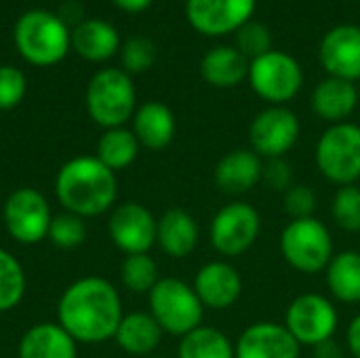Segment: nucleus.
<instances>
[{"label": "nucleus", "mask_w": 360, "mask_h": 358, "mask_svg": "<svg viewBox=\"0 0 360 358\" xmlns=\"http://www.w3.org/2000/svg\"><path fill=\"white\" fill-rule=\"evenodd\" d=\"M122 317V302L116 287L99 276H84L72 283L57 304V323L76 344L114 340Z\"/></svg>", "instance_id": "nucleus-1"}, {"label": "nucleus", "mask_w": 360, "mask_h": 358, "mask_svg": "<svg viewBox=\"0 0 360 358\" xmlns=\"http://www.w3.org/2000/svg\"><path fill=\"white\" fill-rule=\"evenodd\" d=\"M55 194L68 213L97 217L110 211L118 196L116 173L97 156H76L68 160L55 177Z\"/></svg>", "instance_id": "nucleus-2"}, {"label": "nucleus", "mask_w": 360, "mask_h": 358, "mask_svg": "<svg viewBox=\"0 0 360 358\" xmlns=\"http://www.w3.org/2000/svg\"><path fill=\"white\" fill-rule=\"evenodd\" d=\"M19 55L38 68L57 65L72 49V32L68 23L49 11L36 8L23 13L13 30Z\"/></svg>", "instance_id": "nucleus-3"}, {"label": "nucleus", "mask_w": 360, "mask_h": 358, "mask_svg": "<svg viewBox=\"0 0 360 358\" xmlns=\"http://www.w3.org/2000/svg\"><path fill=\"white\" fill-rule=\"evenodd\" d=\"M135 84L131 74L120 68L99 70L86 87V110L93 122L103 129L124 127L135 114Z\"/></svg>", "instance_id": "nucleus-4"}, {"label": "nucleus", "mask_w": 360, "mask_h": 358, "mask_svg": "<svg viewBox=\"0 0 360 358\" xmlns=\"http://www.w3.org/2000/svg\"><path fill=\"white\" fill-rule=\"evenodd\" d=\"M150 314L169 335L184 338L198 329L205 319V306L192 285L181 279H160L148 293Z\"/></svg>", "instance_id": "nucleus-5"}, {"label": "nucleus", "mask_w": 360, "mask_h": 358, "mask_svg": "<svg viewBox=\"0 0 360 358\" xmlns=\"http://www.w3.org/2000/svg\"><path fill=\"white\" fill-rule=\"evenodd\" d=\"M281 253L302 274L325 272L335 255L331 232L316 217L291 219L281 232Z\"/></svg>", "instance_id": "nucleus-6"}, {"label": "nucleus", "mask_w": 360, "mask_h": 358, "mask_svg": "<svg viewBox=\"0 0 360 358\" xmlns=\"http://www.w3.org/2000/svg\"><path fill=\"white\" fill-rule=\"evenodd\" d=\"M314 160L325 179L352 186L360 179V127L354 122L331 124L316 141Z\"/></svg>", "instance_id": "nucleus-7"}, {"label": "nucleus", "mask_w": 360, "mask_h": 358, "mask_svg": "<svg viewBox=\"0 0 360 358\" xmlns=\"http://www.w3.org/2000/svg\"><path fill=\"white\" fill-rule=\"evenodd\" d=\"M247 80L257 97L270 106H285L302 91L304 70L293 55L272 49L270 53L249 61Z\"/></svg>", "instance_id": "nucleus-8"}, {"label": "nucleus", "mask_w": 360, "mask_h": 358, "mask_svg": "<svg viewBox=\"0 0 360 358\" xmlns=\"http://www.w3.org/2000/svg\"><path fill=\"white\" fill-rule=\"evenodd\" d=\"M259 232L262 215L245 200H234L221 207L209 226L211 245L224 257H238L247 253L259 238Z\"/></svg>", "instance_id": "nucleus-9"}, {"label": "nucleus", "mask_w": 360, "mask_h": 358, "mask_svg": "<svg viewBox=\"0 0 360 358\" xmlns=\"http://www.w3.org/2000/svg\"><path fill=\"white\" fill-rule=\"evenodd\" d=\"M283 325L300 346L314 348L327 340H333L340 325V314L329 298L321 293H302L287 306Z\"/></svg>", "instance_id": "nucleus-10"}, {"label": "nucleus", "mask_w": 360, "mask_h": 358, "mask_svg": "<svg viewBox=\"0 0 360 358\" xmlns=\"http://www.w3.org/2000/svg\"><path fill=\"white\" fill-rule=\"evenodd\" d=\"M300 131V118L293 110L287 106H268L251 120V150L264 160L285 158V154L297 143Z\"/></svg>", "instance_id": "nucleus-11"}, {"label": "nucleus", "mask_w": 360, "mask_h": 358, "mask_svg": "<svg viewBox=\"0 0 360 358\" xmlns=\"http://www.w3.org/2000/svg\"><path fill=\"white\" fill-rule=\"evenodd\" d=\"M53 215L46 198L34 188H17L4 203V226L21 245H36L49 236Z\"/></svg>", "instance_id": "nucleus-12"}, {"label": "nucleus", "mask_w": 360, "mask_h": 358, "mask_svg": "<svg viewBox=\"0 0 360 358\" xmlns=\"http://www.w3.org/2000/svg\"><path fill=\"white\" fill-rule=\"evenodd\" d=\"M257 0H186L188 23L202 36L234 34L251 21Z\"/></svg>", "instance_id": "nucleus-13"}, {"label": "nucleus", "mask_w": 360, "mask_h": 358, "mask_svg": "<svg viewBox=\"0 0 360 358\" xmlns=\"http://www.w3.org/2000/svg\"><path fill=\"white\" fill-rule=\"evenodd\" d=\"M158 219L139 203L118 205L108 222L112 243L127 255L148 253L156 245Z\"/></svg>", "instance_id": "nucleus-14"}, {"label": "nucleus", "mask_w": 360, "mask_h": 358, "mask_svg": "<svg viewBox=\"0 0 360 358\" xmlns=\"http://www.w3.org/2000/svg\"><path fill=\"white\" fill-rule=\"evenodd\" d=\"M319 59L325 72L333 78L350 82L360 80V27L354 23H342L331 27L319 49Z\"/></svg>", "instance_id": "nucleus-15"}, {"label": "nucleus", "mask_w": 360, "mask_h": 358, "mask_svg": "<svg viewBox=\"0 0 360 358\" xmlns=\"http://www.w3.org/2000/svg\"><path fill=\"white\" fill-rule=\"evenodd\" d=\"M302 346L285 325L259 321L249 325L234 344V358H300Z\"/></svg>", "instance_id": "nucleus-16"}, {"label": "nucleus", "mask_w": 360, "mask_h": 358, "mask_svg": "<svg viewBox=\"0 0 360 358\" xmlns=\"http://www.w3.org/2000/svg\"><path fill=\"white\" fill-rule=\"evenodd\" d=\"M192 287L205 308L228 310L243 295V276L230 262L215 260L200 266Z\"/></svg>", "instance_id": "nucleus-17"}, {"label": "nucleus", "mask_w": 360, "mask_h": 358, "mask_svg": "<svg viewBox=\"0 0 360 358\" xmlns=\"http://www.w3.org/2000/svg\"><path fill=\"white\" fill-rule=\"evenodd\" d=\"M262 173H264V158L257 156L253 150L236 148L217 160L213 171V181L219 188V192L230 196H240L251 192L262 181Z\"/></svg>", "instance_id": "nucleus-18"}, {"label": "nucleus", "mask_w": 360, "mask_h": 358, "mask_svg": "<svg viewBox=\"0 0 360 358\" xmlns=\"http://www.w3.org/2000/svg\"><path fill=\"white\" fill-rule=\"evenodd\" d=\"M359 87L356 82L344 78H325L312 91V110L319 118L338 124L346 122L348 116L359 106Z\"/></svg>", "instance_id": "nucleus-19"}, {"label": "nucleus", "mask_w": 360, "mask_h": 358, "mask_svg": "<svg viewBox=\"0 0 360 358\" xmlns=\"http://www.w3.org/2000/svg\"><path fill=\"white\" fill-rule=\"evenodd\" d=\"M200 230L196 219L184 209H169L158 219L156 243L173 260H184L192 255L198 247Z\"/></svg>", "instance_id": "nucleus-20"}, {"label": "nucleus", "mask_w": 360, "mask_h": 358, "mask_svg": "<svg viewBox=\"0 0 360 358\" xmlns=\"http://www.w3.org/2000/svg\"><path fill=\"white\" fill-rule=\"evenodd\" d=\"M72 49L91 63L112 59L120 49V36L110 21L86 19L72 30Z\"/></svg>", "instance_id": "nucleus-21"}, {"label": "nucleus", "mask_w": 360, "mask_h": 358, "mask_svg": "<svg viewBox=\"0 0 360 358\" xmlns=\"http://www.w3.org/2000/svg\"><path fill=\"white\" fill-rule=\"evenodd\" d=\"M139 146L165 150L175 137V116L162 101H146L133 114V129Z\"/></svg>", "instance_id": "nucleus-22"}, {"label": "nucleus", "mask_w": 360, "mask_h": 358, "mask_svg": "<svg viewBox=\"0 0 360 358\" xmlns=\"http://www.w3.org/2000/svg\"><path fill=\"white\" fill-rule=\"evenodd\" d=\"M200 76L215 89L238 87L249 76V59L236 46H213L200 59Z\"/></svg>", "instance_id": "nucleus-23"}, {"label": "nucleus", "mask_w": 360, "mask_h": 358, "mask_svg": "<svg viewBox=\"0 0 360 358\" xmlns=\"http://www.w3.org/2000/svg\"><path fill=\"white\" fill-rule=\"evenodd\" d=\"M19 358H76V340L59 323H38L23 333Z\"/></svg>", "instance_id": "nucleus-24"}, {"label": "nucleus", "mask_w": 360, "mask_h": 358, "mask_svg": "<svg viewBox=\"0 0 360 358\" xmlns=\"http://www.w3.org/2000/svg\"><path fill=\"white\" fill-rule=\"evenodd\" d=\"M162 329L150 312L124 314L114 335L116 344L133 357H150L162 342Z\"/></svg>", "instance_id": "nucleus-25"}, {"label": "nucleus", "mask_w": 360, "mask_h": 358, "mask_svg": "<svg viewBox=\"0 0 360 358\" xmlns=\"http://www.w3.org/2000/svg\"><path fill=\"white\" fill-rule=\"evenodd\" d=\"M327 285L342 304H360V251L346 249L333 255L327 266Z\"/></svg>", "instance_id": "nucleus-26"}, {"label": "nucleus", "mask_w": 360, "mask_h": 358, "mask_svg": "<svg viewBox=\"0 0 360 358\" xmlns=\"http://www.w3.org/2000/svg\"><path fill=\"white\" fill-rule=\"evenodd\" d=\"M137 154H139V141L131 129L124 127L105 129V133L99 137L97 158L114 173L133 165Z\"/></svg>", "instance_id": "nucleus-27"}, {"label": "nucleus", "mask_w": 360, "mask_h": 358, "mask_svg": "<svg viewBox=\"0 0 360 358\" xmlns=\"http://www.w3.org/2000/svg\"><path fill=\"white\" fill-rule=\"evenodd\" d=\"M177 358H234V344L224 331L200 325L179 340Z\"/></svg>", "instance_id": "nucleus-28"}, {"label": "nucleus", "mask_w": 360, "mask_h": 358, "mask_svg": "<svg viewBox=\"0 0 360 358\" xmlns=\"http://www.w3.org/2000/svg\"><path fill=\"white\" fill-rule=\"evenodd\" d=\"M122 285L133 293H150L154 285L160 281L158 276V264L148 253L127 255L120 268Z\"/></svg>", "instance_id": "nucleus-29"}, {"label": "nucleus", "mask_w": 360, "mask_h": 358, "mask_svg": "<svg viewBox=\"0 0 360 358\" xmlns=\"http://www.w3.org/2000/svg\"><path fill=\"white\" fill-rule=\"evenodd\" d=\"M25 293V272L8 251L0 249V312L19 306Z\"/></svg>", "instance_id": "nucleus-30"}, {"label": "nucleus", "mask_w": 360, "mask_h": 358, "mask_svg": "<svg viewBox=\"0 0 360 358\" xmlns=\"http://www.w3.org/2000/svg\"><path fill=\"white\" fill-rule=\"evenodd\" d=\"M331 215L333 222L346 232H360V188L340 186L331 200Z\"/></svg>", "instance_id": "nucleus-31"}, {"label": "nucleus", "mask_w": 360, "mask_h": 358, "mask_svg": "<svg viewBox=\"0 0 360 358\" xmlns=\"http://www.w3.org/2000/svg\"><path fill=\"white\" fill-rule=\"evenodd\" d=\"M236 49L251 61L255 57H262L272 51V32L262 21H247L234 32Z\"/></svg>", "instance_id": "nucleus-32"}, {"label": "nucleus", "mask_w": 360, "mask_h": 358, "mask_svg": "<svg viewBox=\"0 0 360 358\" xmlns=\"http://www.w3.org/2000/svg\"><path fill=\"white\" fill-rule=\"evenodd\" d=\"M55 247L59 249H74L84 243L86 238V226L84 219L74 215V213H59L53 217L49 236H46Z\"/></svg>", "instance_id": "nucleus-33"}, {"label": "nucleus", "mask_w": 360, "mask_h": 358, "mask_svg": "<svg viewBox=\"0 0 360 358\" xmlns=\"http://www.w3.org/2000/svg\"><path fill=\"white\" fill-rule=\"evenodd\" d=\"M120 59H122V70L127 74H141L154 65L156 44L146 36H133L122 44Z\"/></svg>", "instance_id": "nucleus-34"}, {"label": "nucleus", "mask_w": 360, "mask_h": 358, "mask_svg": "<svg viewBox=\"0 0 360 358\" xmlns=\"http://www.w3.org/2000/svg\"><path fill=\"white\" fill-rule=\"evenodd\" d=\"M27 91V82L21 70L15 65H0V112L17 108Z\"/></svg>", "instance_id": "nucleus-35"}, {"label": "nucleus", "mask_w": 360, "mask_h": 358, "mask_svg": "<svg viewBox=\"0 0 360 358\" xmlns=\"http://www.w3.org/2000/svg\"><path fill=\"white\" fill-rule=\"evenodd\" d=\"M283 207H285V213L291 219L314 217V211H316V194L306 184H293L283 194Z\"/></svg>", "instance_id": "nucleus-36"}, {"label": "nucleus", "mask_w": 360, "mask_h": 358, "mask_svg": "<svg viewBox=\"0 0 360 358\" xmlns=\"http://www.w3.org/2000/svg\"><path fill=\"white\" fill-rule=\"evenodd\" d=\"M262 181L274 190V192H287L295 181H293V167L285 158H270L264 162V173Z\"/></svg>", "instance_id": "nucleus-37"}, {"label": "nucleus", "mask_w": 360, "mask_h": 358, "mask_svg": "<svg viewBox=\"0 0 360 358\" xmlns=\"http://www.w3.org/2000/svg\"><path fill=\"white\" fill-rule=\"evenodd\" d=\"M346 346H348V352L350 357L360 358V314H356L350 325H348V331H346Z\"/></svg>", "instance_id": "nucleus-38"}, {"label": "nucleus", "mask_w": 360, "mask_h": 358, "mask_svg": "<svg viewBox=\"0 0 360 358\" xmlns=\"http://www.w3.org/2000/svg\"><path fill=\"white\" fill-rule=\"evenodd\" d=\"M344 348L335 340H327L319 346H314V358H344Z\"/></svg>", "instance_id": "nucleus-39"}, {"label": "nucleus", "mask_w": 360, "mask_h": 358, "mask_svg": "<svg viewBox=\"0 0 360 358\" xmlns=\"http://www.w3.org/2000/svg\"><path fill=\"white\" fill-rule=\"evenodd\" d=\"M118 8H122L124 13H141L146 11L154 0H112Z\"/></svg>", "instance_id": "nucleus-40"}, {"label": "nucleus", "mask_w": 360, "mask_h": 358, "mask_svg": "<svg viewBox=\"0 0 360 358\" xmlns=\"http://www.w3.org/2000/svg\"><path fill=\"white\" fill-rule=\"evenodd\" d=\"M359 101H360V87H359Z\"/></svg>", "instance_id": "nucleus-41"}, {"label": "nucleus", "mask_w": 360, "mask_h": 358, "mask_svg": "<svg viewBox=\"0 0 360 358\" xmlns=\"http://www.w3.org/2000/svg\"><path fill=\"white\" fill-rule=\"evenodd\" d=\"M148 358H156V357H148Z\"/></svg>", "instance_id": "nucleus-42"}]
</instances>
